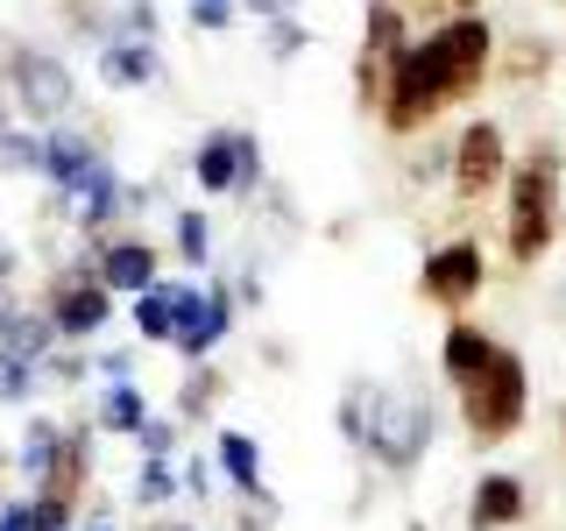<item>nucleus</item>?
Instances as JSON below:
<instances>
[{"instance_id": "nucleus-43", "label": "nucleus", "mask_w": 566, "mask_h": 531, "mask_svg": "<svg viewBox=\"0 0 566 531\" xmlns=\"http://www.w3.org/2000/svg\"><path fill=\"white\" fill-rule=\"evenodd\" d=\"M0 475H8V447H0Z\"/></svg>"}, {"instance_id": "nucleus-28", "label": "nucleus", "mask_w": 566, "mask_h": 531, "mask_svg": "<svg viewBox=\"0 0 566 531\" xmlns=\"http://www.w3.org/2000/svg\"><path fill=\"white\" fill-rule=\"evenodd\" d=\"M29 503H35V531H85L78 524L85 503H71V496H57V489H29Z\"/></svg>"}, {"instance_id": "nucleus-40", "label": "nucleus", "mask_w": 566, "mask_h": 531, "mask_svg": "<svg viewBox=\"0 0 566 531\" xmlns=\"http://www.w3.org/2000/svg\"><path fill=\"white\" fill-rule=\"evenodd\" d=\"M418 14H432V22H447V14H482V0H418Z\"/></svg>"}, {"instance_id": "nucleus-21", "label": "nucleus", "mask_w": 566, "mask_h": 531, "mask_svg": "<svg viewBox=\"0 0 566 531\" xmlns=\"http://www.w3.org/2000/svg\"><path fill=\"white\" fill-rule=\"evenodd\" d=\"M227 389H234V376H227L220 362H191L185 383H177V418H185V425H206L227 404Z\"/></svg>"}, {"instance_id": "nucleus-8", "label": "nucleus", "mask_w": 566, "mask_h": 531, "mask_svg": "<svg viewBox=\"0 0 566 531\" xmlns=\"http://www.w3.org/2000/svg\"><path fill=\"white\" fill-rule=\"evenodd\" d=\"M114 312H120V298L93 277V256L57 262V270H50V283H43V319L57 326L64 347H78V341H93V333H106V326H114Z\"/></svg>"}, {"instance_id": "nucleus-33", "label": "nucleus", "mask_w": 566, "mask_h": 531, "mask_svg": "<svg viewBox=\"0 0 566 531\" xmlns=\"http://www.w3.org/2000/svg\"><path fill=\"white\" fill-rule=\"evenodd\" d=\"M156 0H128V8H114V35H135V43H156Z\"/></svg>"}, {"instance_id": "nucleus-24", "label": "nucleus", "mask_w": 566, "mask_h": 531, "mask_svg": "<svg viewBox=\"0 0 566 531\" xmlns=\"http://www.w3.org/2000/svg\"><path fill=\"white\" fill-rule=\"evenodd\" d=\"M170 256L185 262V270H206V262H212V220H206V206H177L170 212Z\"/></svg>"}, {"instance_id": "nucleus-30", "label": "nucleus", "mask_w": 566, "mask_h": 531, "mask_svg": "<svg viewBox=\"0 0 566 531\" xmlns=\"http://www.w3.org/2000/svg\"><path fill=\"white\" fill-rule=\"evenodd\" d=\"M185 22L199 29V35H227V29L241 22V0H191V8H185Z\"/></svg>"}, {"instance_id": "nucleus-10", "label": "nucleus", "mask_w": 566, "mask_h": 531, "mask_svg": "<svg viewBox=\"0 0 566 531\" xmlns=\"http://www.w3.org/2000/svg\"><path fill=\"white\" fill-rule=\"evenodd\" d=\"M482 291H489V248L474 241V235H447V241L424 248V262H418V298H424L432 312L460 319Z\"/></svg>"}, {"instance_id": "nucleus-2", "label": "nucleus", "mask_w": 566, "mask_h": 531, "mask_svg": "<svg viewBox=\"0 0 566 531\" xmlns=\"http://www.w3.org/2000/svg\"><path fill=\"white\" fill-rule=\"evenodd\" d=\"M333 425H340V439L368 468H382L389 482L418 475L424 454H432V439H439L432 397L411 389V383H382V376H347L340 404H333Z\"/></svg>"}, {"instance_id": "nucleus-39", "label": "nucleus", "mask_w": 566, "mask_h": 531, "mask_svg": "<svg viewBox=\"0 0 566 531\" xmlns=\"http://www.w3.org/2000/svg\"><path fill=\"white\" fill-rule=\"evenodd\" d=\"M14 277H22V248L0 241V298H14Z\"/></svg>"}, {"instance_id": "nucleus-35", "label": "nucleus", "mask_w": 566, "mask_h": 531, "mask_svg": "<svg viewBox=\"0 0 566 531\" xmlns=\"http://www.w3.org/2000/svg\"><path fill=\"white\" fill-rule=\"evenodd\" d=\"M64 29L71 35H99V43H106V8H99V0H64Z\"/></svg>"}, {"instance_id": "nucleus-42", "label": "nucleus", "mask_w": 566, "mask_h": 531, "mask_svg": "<svg viewBox=\"0 0 566 531\" xmlns=\"http://www.w3.org/2000/svg\"><path fill=\"white\" fill-rule=\"evenodd\" d=\"M85 531H114V524H99V518H93V524H85Z\"/></svg>"}, {"instance_id": "nucleus-16", "label": "nucleus", "mask_w": 566, "mask_h": 531, "mask_svg": "<svg viewBox=\"0 0 566 531\" xmlns=\"http://www.w3.org/2000/svg\"><path fill=\"white\" fill-rule=\"evenodd\" d=\"M93 71H99L106 93H149V85L164 79V50H156V43H135V35H106Z\"/></svg>"}, {"instance_id": "nucleus-31", "label": "nucleus", "mask_w": 566, "mask_h": 531, "mask_svg": "<svg viewBox=\"0 0 566 531\" xmlns=\"http://www.w3.org/2000/svg\"><path fill=\"white\" fill-rule=\"evenodd\" d=\"M276 518H283V503H276L270 489H248V496H234V524H241V531H270Z\"/></svg>"}, {"instance_id": "nucleus-37", "label": "nucleus", "mask_w": 566, "mask_h": 531, "mask_svg": "<svg viewBox=\"0 0 566 531\" xmlns=\"http://www.w3.org/2000/svg\"><path fill=\"white\" fill-rule=\"evenodd\" d=\"M93 376H106V383H135V347H106V354H93Z\"/></svg>"}, {"instance_id": "nucleus-23", "label": "nucleus", "mask_w": 566, "mask_h": 531, "mask_svg": "<svg viewBox=\"0 0 566 531\" xmlns=\"http://www.w3.org/2000/svg\"><path fill=\"white\" fill-rule=\"evenodd\" d=\"M57 439H64V418H29V425H22V447H14V475H22L29 489H43L50 460H57Z\"/></svg>"}, {"instance_id": "nucleus-15", "label": "nucleus", "mask_w": 566, "mask_h": 531, "mask_svg": "<svg viewBox=\"0 0 566 531\" xmlns=\"http://www.w3.org/2000/svg\"><path fill=\"white\" fill-rule=\"evenodd\" d=\"M93 475H99V425H93V418H71L64 439H57V460H50V475H43V489H57V496H71V503H85Z\"/></svg>"}, {"instance_id": "nucleus-18", "label": "nucleus", "mask_w": 566, "mask_h": 531, "mask_svg": "<svg viewBox=\"0 0 566 531\" xmlns=\"http://www.w3.org/2000/svg\"><path fill=\"white\" fill-rule=\"evenodd\" d=\"M177 298H185V283H149L142 298H128V319H135V341L142 347H170V333H177Z\"/></svg>"}, {"instance_id": "nucleus-4", "label": "nucleus", "mask_w": 566, "mask_h": 531, "mask_svg": "<svg viewBox=\"0 0 566 531\" xmlns=\"http://www.w3.org/2000/svg\"><path fill=\"white\" fill-rule=\"evenodd\" d=\"M453 412H460L468 447H482V454L510 447V439L531 425V368H524V354L510 341H495L482 362L453 383Z\"/></svg>"}, {"instance_id": "nucleus-9", "label": "nucleus", "mask_w": 566, "mask_h": 531, "mask_svg": "<svg viewBox=\"0 0 566 531\" xmlns=\"http://www.w3.org/2000/svg\"><path fill=\"white\" fill-rule=\"evenodd\" d=\"M403 50H411V14H403V0H368L361 43H354V106H361L368 121H376V106L389 93V79H397Z\"/></svg>"}, {"instance_id": "nucleus-19", "label": "nucleus", "mask_w": 566, "mask_h": 531, "mask_svg": "<svg viewBox=\"0 0 566 531\" xmlns=\"http://www.w3.org/2000/svg\"><path fill=\"white\" fill-rule=\"evenodd\" d=\"M553 64H559V50L545 43V35H531V29L510 35V43L495 50V79H503V85H545Z\"/></svg>"}, {"instance_id": "nucleus-45", "label": "nucleus", "mask_w": 566, "mask_h": 531, "mask_svg": "<svg viewBox=\"0 0 566 531\" xmlns=\"http://www.w3.org/2000/svg\"><path fill=\"white\" fill-rule=\"evenodd\" d=\"M559 8H566V0H559Z\"/></svg>"}, {"instance_id": "nucleus-41", "label": "nucleus", "mask_w": 566, "mask_h": 531, "mask_svg": "<svg viewBox=\"0 0 566 531\" xmlns=\"http://www.w3.org/2000/svg\"><path fill=\"white\" fill-rule=\"evenodd\" d=\"M156 531H191V524H156Z\"/></svg>"}, {"instance_id": "nucleus-22", "label": "nucleus", "mask_w": 566, "mask_h": 531, "mask_svg": "<svg viewBox=\"0 0 566 531\" xmlns=\"http://www.w3.org/2000/svg\"><path fill=\"white\" fill-rule=\"evenodd\" d=\"M93 425H99V433H114V439H135L142 425H149V389H142V383H106Z\"/></svg>"}, {"instance_id": "nucleus-32", "label": "nucleus", "mask_w": 566, "mask_h": 531, "mask_svg": "<svg viewBox=\"0 0 566 531\" xmlns=\"http://www.w3.org/2000/svg\"><path fill=\"white\" fill-rule=\"evenodd\" d=\"M43 389V368L35 362H0V404H29Z\"/></svg>"}, {"instance_id": "nucleus-27", "label": "nucleus", "mask_w": 566, "mask_h": 531, "mask_svg": "<svg viewBox=\"0 0 566 531\" xmlns=\"http://www.w3.org/2000/svg\"><path fill=\"white\" fill-rule=\"evenodd\" d=\"M177 447H185V418H156L149 412V425L135 433V454L142 460H177Z\"/></svg>"}, {"instance_id": "nucleus-17", "label": "nucleus", "mask_w": 566, "mask_h": 531, "mask_svg": "<svg viewBox=\"0 0 566 531\" xmlns=\"http://www.w3.org/2000/svg\"><path fill=\"white\" fill-rule=\"evenodd\" d=\"M212 468L227 475V489H234V496L270 489V475H262V439L241 433V425H220V433H212Z\"/></svg>"}, {"instance_id": "nucleus-11", "label": "nucleus", "mask_w": 566, "mask_h": 531, "mask_svg": "<svg viewBox=\"0 0 566 531\" xmlns=\"http://www.w3.org/2000/svg\"><path fill=\"white\" fill-rule=\"evenodd\" d=\"M234 333V277H212V283H185L177 298V333H170V354L177 362H212Z\"/></svg>"}, {"instance_id": "nucleus-5", "label": "nucleus", "mask_w": 566, "mask_h": 531, "mask_svg": "<svg viewBox=\"0 0 566 531\" xmlns=\"http://www.w3.org/2000/svg\"><path fill=\"white\" fill-rule=\"evenodd\" d=\"M0 93H8V106L29 128H57V121L78 114V79H71V64L43 43H8V58H0Z\"/></svg>"}, {"instance_id": "nucleus-20", "label": "nucleus", "mask_w": 566, "mask_h": 531, "mask_svg": "<svg viewBox=\"0 0 566 531\" xmlns=\"http://www.w3.org/2000/svg\"><path fill=\"white\" fill-rule=\"evenodd\" d=\"M489 347H495V333H489V326H474L468 312H460V319H447V333H439V383L453 389V383L468 376V368L482 362Z\"/></svg>"}, {"instance_id": "nucleus-3", "label": "nucleus", "mask_w": 566, "mask_h": 531, "mask_svg": "<svg viewBox=\"0 0 566 531\" xmlns=\"http://www.w3.org/2000/svg\"><path fill=\"white\" fill-rule=\"evenodd\" d=\"M559 227H566V149L531 142L503 185V256L517 270H538L559 248Z\"/></svg>"}, {"instance_id": "nucleus-14", "label": "nucleus", "mask_w": 566, "mask_h": 531, "mask_svg": "<svg viewBox=\"0 0 566 531\" xmlns=\"http://www.w3.org/2000/svg\"><path fill=\"white\" fill-rule=\"evenodd\" d=\"M531 518V489L510 468H482L468 489V531H517Z\"/></svg>"}, {"instance_id": "nucleus-44", "label": "nucleus", "mask_w": 566, "mask_h": 531, "mask_svg": "<svg viewBox=\"0 0 566 531\" xmlns=\"http://www.w3.org/2000/svg\"><path fill=\"white\" fill-rule=\"evenodd\" d=\"M559 439H566V412H559Z\"/></svg>"}, {"instance_id": "nucleus-13", "label": "nucleus", "mask_w": 566, "mask_h": 531, "mask_svg": "<svg viewBox=\"0 0 566 531\" xmlns=\"http://www.w3.org/2000/svg\"><path fill=\"white\" fill-rule=\"evenodd\" d=\"M99 164H106V135L99 128H78V121L43 128V185L50 191H78Z\"/></svg>"}, {"instance_id": "nucleus-12", "label": "nucleus", "mask_w": 566, "mask_h": 531, "mask_svg": "<svg viewBox=\"0 0 566 531\" xmlns=\"http://www.w3.org/2000/svg\"><path fill=\"white\" fill-rule=\"evenodd\" d=\"M93 277L114 298H142L149 283H164V248L142 235V227H114V235L93 241Z\"/></svg>"}, {"instance_id": "nucleus-34", "label": "nucleus", "mask_w": 566, "mask_h": 531, "mask_svg": "<svg viewBox=\"0 0 566 531\" xmlns=\"http://www.w3.org/2000/svg\"><path fill=\"white\" fill-rule=\"evenodd\" d=\"M212 475H220V468H212V454H185V460H177V482H185L191 503H206V496H212Z\"/></svg>"}, {"instance_id": "nucleus-36", "label": "nucleus", "mask_w": 566, "mask_h": 531, "mask_svg": "<svg viewBox=\"0 0 566 531\" xmlns=\"http://www.w3.org/2000/svg\"><path fill=\"white\" fill-rule=\"evenodd\" d=\"M312 43V29L305 22H270V58L283 64V58H297V50Z\"/></svg>"}, {"instance_id": "nucleus-26", "label": "nucleus", "mask_w": 566, "mask_h": 531, "mask_svg": "<svg viewBox=\"0 0 566 531\" xmlns=\"http://www.w3.org/2000/svg\"><path fill=\"white\" fill-rule=\"evenodd\" d=\"M0 170L8 177H43V128H8L0 135Z\"/></svg>"}, {"instance_id": "nucleus-25", "label": "nucleus", "mask_w": 566, "mask_h": 531, "mask_svg": "<svg viewBox=\"0 0 566 531\" xmlns=\"http://www.w3.org/2000/svg\"><path fill=\"white\" fill-rule=\"evenodd\" d=\"M128 496H135L142 510H164V503H177V496H185V482H177V460H142Z\"/></svg>"}, {"instance_id": "nucleus-1", "label": "nucleus", "mask_w": 566, "mask_h": 531, "mask_svg": "<svg viewBox=\"0 0 566 531\" xmlns=\"http://www.w3.org/2000/svg\"><path fill=\"white\" fill-rule=\"evenodd\" d=\"M495 50H503V35H495L489 14H447L424 35H411V50H403L397 79L376 106V128L389 142H418L439 114H453L482 85H495Z\"/></svg>"}, {"instance_id": "nucleus-6", "label": "nucleus", "mask_w": 566, "mask_h": 531, "mask_svg": "<svg viewBox=\"0 0 566 531\" xmlns=\"http://www.w3.org/2000/svg\"><path fill=\"white\" fill-rule=\"evenodd\" d=\"M510 128L503 121H489V114H474V121H460V128L447 135V191L460 206H482V199H503V185H510Z\"/></svg>"}, {"instance_id": "nucleus-29", "label": "nucleus", "mask_w": 566, "mask_h": 531, "mask_svg": "<svg viewBox=\"0 0 566 531\" xmlns=\"http://www.w3.org/2000/svg\"><path fill=\"white\" fill-rule=\"evenodd\" d=\"M85 376H93V354H78V347H50V354H43V383L78 389Z\"/></svg>"}, {"instance_id": "nucleus-7", "label": "nucleus", "mask_w": 566, "mask_h": 531, "mask_svg": "<svg viewBox=\"0 0 566 531\" xmlns=\"http://www.w3.org/2000/svg\"><path fill=\"white\" fill-rule=\"evenodd\" d=\"M191 185L206 199H262L270 191V164H262L255 128H206V142L191 149Z\"/></svg>"}, {"instance_id": "nucleus-38", "label": "nucleus", "mask_w": 566, "mask_h": 531, "mask_svg": "<svg viewBox=\"0 0 566 531\" xmlns=\"http://www.w3.org/2000/svg\"><path fill=\"white\" fill-rule=\"evenodd\" d=\"M0 531H35V503H29V496H8V503H0Z\"/></svg>"}]
</instances>
